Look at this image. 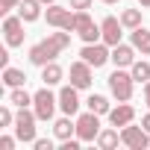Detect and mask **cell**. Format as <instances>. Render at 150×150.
<instances>
[{"label":"cell","mask_w":150,"mask_h":150,"mask_svg":"<svg viewBox=\"0 0 150 150\" xmlns=\"http://www.w3.org/2000/svg\"><path fill=\"white\" fill-rule=\"evenodd\" d=\"M68 47H71V33H68V30L47 33V38H41L38 44L30 47V62L38 65V68H44L47 62H56V56H59L62 50H68Z\"/></svg>","instance_id":"6da1fadb"},{"label":"cell","mask_w":150,"mask_h":150,"mask_svg":"<svg viewBox=\"0 0 150 150\" xmlns=\"http://www.w3.org/2000/svg\"><path fill=\"white\" fill-rule=\"evenodd\" d=\"M109 91H112V97L118 100V103H129V97H132V86H135V80H132V74H127L124 68H115L112 74H109Z\"/></svg>","instance_id":"7a4b0ae2"},{"label":"cell","mask_w":150,"mask_h":150,"mask_svg":"<svg viewBox=\"0 0 150 150\" xmlns=\"http://www.w3.org/2000/svg\"><path fill=\"white\" fill-rule=\"evenodd\" d=\"M56 106H59V94H53L50 86H44L33 94V112L38 115V121H50L56 115Z\"/></svg>","instance_id":"3957f363"},{"label":"cell","mask_w":150,"mask_h":150,"mask_svg":"<svg viewBox=\"0 0 150 150\" xmlns=\"http://www.w3.org/2000/svg\"><path fill=\"white\" fill-rule=\"evenodd\" d=\"M35 121H38V115L35 112H30V106H24V109H18V115H15V135H18V141H24V144H35Z\"/></svg>","instance_id":"277c9868"},{"label":"cell","mask_w":150,"mask_h":150,"mask_svg":"<svg viewBox=\"0 0 150 150\" xmlns=\"http://www.w3.org/2000/svg\"><path fill=\"white\" fill-rule=\"evenodd\" d=\"M44 18H47L50 27L68 30V33H74V24H77V12H71V6L65 9V6H59V3H50V6L44 9Z\"/></svg>","instance_id":"5b68a950"},{"label":"cell","mask_w":150,"mask_h":150,"mask_svg":"<svg viewBox=\"0 0 150 150\" xmlns=\"http://www.w3.org/2000/svg\"><path fill=\"white\" fill-rule=\"evenodd\" d=\"M74 33H77L86 44H94V41H103V33H100V24H94L91 21V15H88V9H83V12H77V24H74Z\"/></svg>","instance_id":"8992f818"},{"label":"cell","mask_w":150,"mask_h":150,"mask_svg":"<svg viewBox=\"0 0 150 150\" xmlns=\"http://www.w3.org/2000/svg\"><path fill=\"white\" fill-rule=\"evenodd\" d=\"M100 115L97 112H86V115H80L77 118V138L86 144V141H97V135H100Z\"/></svg>","instance_id":"52a82bcc"},{"label":"cell","mask_w":150,"mask_h":150,"mask_svg":"<svg viewBox=\"0 0 150 150\" xmlns=\"http://www.w3.org/2000/svg\"><path fill=\"white\" fill-rule=\"evenodd\" d=\"M24 24H27V21H24L21 15H6V18H3V38H6L9 47H21V44H24V35H27V33H24Z\"/></svg>","instance_id":"ba28073f"},{"label":"cell","mask_w":150,"mask_h":150,"mask_svg":"<svg viewBox=\"0 0 150 150\" xmlns=\"http://www.w3.org/2000/svg\"><path fill=\"white\" fill-rule=\"evenodd\" d=\"M80 56L91 65V68H103L106 62H112V50H109V44L106 41H94V44H86L83 50H80Z\"/></svg>","instance_id":"9c48e42d"},{"label":"cell","mask_w":150,"mask_h":150,"mask_svg":"<svg viewBox=\"0 0 150 150\" xmlns=\"http://www.w3.org/2000/svg\"><path fill=\"white\" fill-rule=\"evenodd\" d=\"M121 141H124L129 150H144V147H150V132H147L144 127L127 124V127H121Z\"/></svg>","instance_id":"30bf717a"},{"label":"cell","mask_w":150,"mask_h":150,"mask_svg":"<svg viewBox=\"0 0 150 150\" xmlns=\"http://www.w3.org/2000/svg\"><path fill=\"white\" fill-rule=\"evenodd\" d=\"M68 77H71V86H77V88H91V80H94V68L80 59V62H74L71 71H68Z\"/></svg>","instance_id":"8fae6325"},{"label":"cell","mask_w":150,"mask_h":150,"mask_svg":"<svg viewBox=\"0 0 150 150\" xmlns=\"http://www.w3.org/2000/svg\"><path fill=\"white\" fill-rule=\"evenodd\" d=\"M100 33H103V41H106L109 47L121 44V35H124V24H121V18L106 15V18L100 21Z\"/></svg>","instance_id":"7c38bea8"},{"label":"cell","mask_w":150,"mask_h":150,"mask_svg":"<svg viewBox=\"0 0 150 150\" xmlns=\"http://www.w3.org/2000/svg\"><path fill=\"white\" fill-rule=\"evenodd\" d=\"M77 91H80V88L71 86V83L62 86V91H59V109H62L65 115H71V118L80 112V94H77Z\"/></svg>","instance_id":"4fadbf2b"},{"label":"cell","mask_w":150,"mask_h":150,"mask_svg":"<svg viewBox=\"0 0 150 150\" xmlns=\"http://www.w3.org/2000/svg\"><path fill=\"white\" fill-rule=\"evenodd\" d=\"M135 53H138V50H135L132 44H124V41L115 44V47H112V62H115V68H129V65L135 62Z\"/></svg>","instance_id":"5bb4252c"},{"label":"cell","mask_w":150,"mask_h":150,"mask_svg":"<svg viewBox=\"0 0 150 150\" xmlns=\"http://www.w3.org/2000/svg\"><path fill=\"white\" fill-rule=\"evenodd\" d=\"M135 121V109L129 106V103H118L112 112H109V124L112 127H127V124H132Z\"/></svg>","instance_id":"9a60e30c"},{"label":"cell","mask_w":150,"mask_h":150,"mask_svg":"<svg viewBox=\"0 0 150 150\" xmlns=\"http://www.w3.org/2000/svg\"><path fill=\"white\" fill-rule=\"evenodd\" d=\"M118 144H124L118 127H106V129H100V135H97V147H100V150H115Z\"/></svg>","instance_id":"2e32d148"},{"label":"cell","mask_w":150,"mask_h":150,"mask_svg":"<svg viewBox=\"0 0 150 150\" xmlns=\"http://www.w3.org/2000/svg\"><path fill=\"white\" fill-rule=\"evenodd\" d=\"M18 15H21L27 24L38 21V18H41V0H21V3H18Z\"/></svg>","instance_id":"e0dca14e"},{"label":"cell","mask_w":150,"mask_h":150,"mask_svg":"<svg viewBox=\"0 0 150 150\" xmlns=\"http://www.w3.org/2000/svg\"><path fill=\"white\" fill-rule=\"evenodd\" d=\"M53 135H56L59 141H65V138H74V135H77V121H71V115L59 118V121L53 124Z\"/></svg>","instance_id":"ac0fdd59"},{"label":"cell","mask_w":150,"mask_h":150,"mask_svg":"<svg viewBox=\"0 0 150 150\" xmlns=\"http://www.w3.org/2000/svg\"><path fill=\"white\" fill-rule=\"evenodd\" d=\"M129 44L141 53V56H150V30H144V27H138V30H132V35H129Z\"/></svg>","instance_id":"d6986e66"},{"label":"cell","mask_w":150,"mask_h":150,"mask_svg":"<svg viewBox=\"0 0 150 150\" xmlns=\"http://www.w3.org/2000/svg\"><path fill=\"white\" fill-rule=\"evenodd\" d=\"M24 83H27V74H24L21 68H12V65L3 68V86H6V88H18V86H24Z\"/></svg>","instance_id":"ffe728a7"},{"label":"cell","mask_w":150,"mask_h":150,"mask_svg":"<svg viewBox=\"0 0 150 150\" xmlns=\"http://www.w3.org/2000/svg\"><path fill=\"white\" fill-rule=\"evenodd\" d=\"M62 77H65V71H62L56 62H47V65L41 68V80H44V86H59Z\"/></svg>","instance_id":"44dd1931"},{"label":"cell","mask_w":150,"mask_h":150,"mask_svg":"<svg viewBox=\"0 0 150 150\" xmlns=\"http://www.w3.org/2000/svg\"><path fill=\"white\" fill-rule=\"evenodd\" d=\"M9 103H12V106H18V109L33 106V94H30L24 86H18V88H12V91H9Z\"/></svg>","instance_id":"7402d4cb"},{"label":"cell","mask_w":150,"mask_h":150,"mask_svg":"<svg viewBox=\"0 0 150 150\" xmlns=\"http://www.w3.org/2000/svg\"><path fill=\"white\" fill-rule=\"evenodd\" d=\"M86 106H88L91 112H97V115H109V112H112V106H109V100H106L103 94H91V97L86 100Z\"/></svg>","instance_id":"603a6c76"},{"label":"cell","mask_w":150,"mask_h":150,"mask_svg":"<svg viewBox=\"0 0 150 150\" xmlns=\"http://www.w3.org/2000/svg\"><path fill=\"white\" fill-rule=\"evenodd\" d=\"M129 74H132L135 83H150V62H132Z\"/></svg>","instance_id":"cb8c5ba5"},{"label":"cell","mask_w":150,"mask_h":150,"mask_svg":"<svg viewBox=\"0 0 150 150\" xmlns=\"http://www.w3.org/2000/svg\"><path fill=\"white\" fill-rule=\"evenodd\" d=\"M121 24L127 30H138L141 27V9H124L121 12Z\"/></svg>","instance_id":"d4e9b609"},{"label":"cell","mask_w":150,"mask_h":150,"mask_svg":"<svg viewBox=\"0 0 150 150\" xmlns=\"http://www.w3.org/2000/svg\"><path fill=\"white\" fill-rule=\"evenodd\" d=\"M0 127H15V115L9 106H0Z\"/></svg>","instance_id":"484cf974"},{"label":"cell","mask_w":150,"mask_h":150,"mask_svg":"<svg viewBox=\"0 0 150 150\" xmlns=\"http://www.w3.org/2000/svg\"><path fill=\"white\" fill-rule=\"evenodd\" d=\"M74 12H83V9H91V0H71V3H68Z\"/></svg>","instance_id":"4316f807"},{"label":"cell","mask_w":150,"mask_h":150,"mask_svg":"<svg viewBox=\"0 0 150 150\" xmlns=\"http://www.w3.org/2000/svg\"><path fill=\"white\" fill-rule=\"evenodd\" d=\"M18 3H21V0H0V12L9 15L12 9H18Z\"/></svg>","instance_id":"83f0119b"},{"label":"cell","mask_w":150,"mask_h":150,"mask_svg":"<svg viewBox=\"0 0 150 150\" xmlns=\"http://www.w3.org/2000/svg\"><path fill=\"white\" fill-rule=\"evenodd\" d=\"M15 141H18V135H15V138H12V135H3V138H0V150H12Z\"/></svg>","instance_id":"f1b7e54d"},{"label":"cell","mask_w":150,"mask_h":150,"mask_svg":"<svg viewBox=\"0 0 150 150\" xmlns=\"http://www.w3.org/2000/svg\"><path fill=\"white\" fill-rule=\"evenodd\" d=\"M33 147H35V150H53V141H50V138H35Z\"/></svg>","instance_id":"f546056e"},{"label":"cell","mask_w":150,"mask_h":150,"mask_svg":"<svg viewBox=\"0 0 150 150\" xmlns=\"http://www.w3.org/2000/svg\"><path fill=\"white\" fill-rule=\"evenodd\" d=\"M144 103H147V109H150V83H144Z\"/></svg>","instance_id":"4dcf8cb0"},{"label":"cell","mask_w":150,"mask_h":150,"mask_svg":"<svg viewBox=\"0 0 150 150\" xmlns=\"http://www.w3.org/2000/svg\"><path fill=\"white\" fill-rule=\"evenodd\" d=\"M141 127H144V129H147V132H150V112H147V115H144V118H141Z\"/></svg>","instance_id":"1f68e13d"},{"label":"cell","mask_w":150,"mask_h":150,"mask_svg":"<svg viewBox=\"0 0 150 150\" xmlns=\"http://www.w3.org/2000/svg\"><path fill=\"white\" fill-rule=\"evenodd\" d=\"M138 3H141V6H144V9H150V0H138Z\"/></svg>","instance_id":"d6a6232c"},{"label":"cell","mask_w":150,"mask_h":150,"mask_svg":"<svg viewBox=\"0 0 150 150\" xmlns=\"http://www.w3.org/2000/svg\"><path fill=\"white\" fill-rule=\"evenodd\" d=\"M100 3H109V6H112V3H118V0H100Z\"/></svg>","instance_id":"836d02e7"},{"label":"cell","mask_w":150,"mask_h":150,"mask_svg":"<svg viewBox=\"0 0 150 150\" xmlns=\"http://www.w3.org/2000/svg\"><path fill=\"white\" fill-rule=\"evenodd\" d=\"M41 3H44V6H50V3H56V0H41Z\"/></svg>","instance_id":"e575fe53"}]
</instances>
